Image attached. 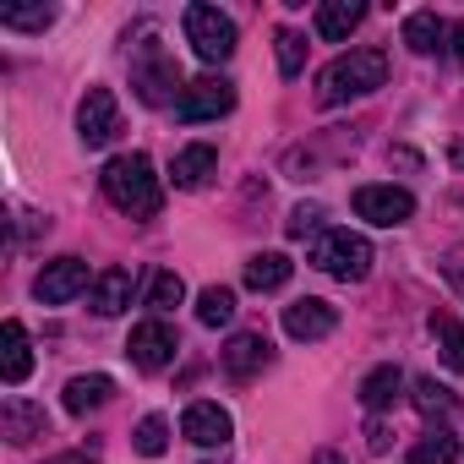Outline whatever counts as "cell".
<instances>
[{
	"mask_svg": "<svg viewBox=\"0 0 464 464\" xmlns=\"http://www.w3.org/2000/svg\"><path fill=\"white\" fill-rule=\"evenodd\" d=\"M99 180H104V197H110L126 218H153V213L164 208V186H159L148 153H115Z\"/></svg>",
	"mask_w": 464,
	"mask_h": 464,
	"instance_id": "obj_1",
	"label": "cell"
},
{
	"mask_svg": "<svg viewBox=\"0 0 464 464\" xmlns=\"http://www.w3.org/2000/svg\"><path fill=\"white\" fill-rule=\"evenodd\" d=\"M382 82H388V55L372 50V44H361V50L339 55V61L317 77V104H323V110H339V104H350V99L377 93Z\"/></svg>",
	"mask_w": 464,
	"mask_h": 464,
	"instance_id": "obj_2",
	"label": "cell"
},
{
	"mask_svg": "<svg viewBox=\"0 0 464 464\" xmlns=\"http://www.w3.org/2000/svg\"><path fill=\"white\" fill-rule=\"evenodd\" d=\"M306 263L328 279H344V285H361L372 274V241L355 236V229H323L306 246Z\"/></svg>",
	"mask_w": 464,
	"mask_h": 464,
	"instance_id": "obj_3",
	"label": "cell"
},
{
	"mask_svg": "<svg viewBox=\"0 0 464 464\" xmlns=\"http://www.w3.org/2000/svg\"><path fill=\"white\" fill-rule=\"evenodd\" d=\"M131 88H137V99L153 104V110H159V104H180V93H186L175 55H169L153 34L131 50Z\"/></svg>",
	"mask_w": 464,
	"mask_h": 464,
	"instance_id": "obj_4",
	"label": "cell"
},
{
	"mask_svg": "<svg viewBox=\"0 0 464 464\" xmlns=\"http://www.w3.org/2000/svg\"><path fill=\"white\" fill-rule=\"evenodd\" d=\"M186 44L197 50V61L208 66H224L229 55H236V23H229V12L218 6H186Z\"/></svg>",
	"mask_w": 464,
	"mask_h": 464,
	"instance_id": "obj_5",
	"label": "cell"
},
{
	"mask_svg": "<svg viewBox=\"0 0 464 464\" xmlns=\"http://www.w3.org/2000/svg\"><path fill=\"white\" fill-rule=\"evenodd\" d=\"M229 110H236V82H224V77H197V82H186V93H180V104H175V115H180L186 126L218 121V115H229Z\"/></svg>",
	"mask_w": 464,
	"mask_h": 464,
	"instance_id": "obj_6",
	"label": "cell"
},
{
	"mask_svg": "<svg viewBox=\"0 0 464 464\" xmlns=\"http://www.w3.org/2000/svg\"><path fill=\"white\" fill-rule=\"evenodd\" d=\"M115 131H121V104H115V93H110V88H88L82 104H77V137H82V148H110Z\"/></svg>",
	"mask_w": 464,
	"mask_h": 464,
	"instance_id": "obj_7",
	"label": "cell"
},
{
	"mask_svg": "<svg viewBox=\"0 0 464 464\" xmlns=\"http://www.w3.org/2000/svg\"><path fill=\"white\" fill-rule=\"evenodd\" d=\"M175 350H180V339H175V328H169L164 317L137 323V328H131V339H126V355H131V366H137V372H164V366L175 361Z\"/></svg>",
	"mask_w": 464,
	"mask_h": 464,
	"instance_id": "obj_8",
	"label": "cell"
},
{
	"mask_svg": "<svg viewBox=\"0 0 464 464\" xmlns=\"http://www.w3.org/2000/svg\"><path fill=\"white\" fill-rule=\"evenodd\" d=\"M350 202H355V218H366V224H377V229H399V224L415 213V197H410L404 186H361Z\"/></svg>",
	"mask_w": 464,
	"mask_h": 464,
	"instance_id": "obj_9",
	"label": "cell"
},
{
	"mask_svg": "<svg viewBox=\"0 0 464 464\" xmlns=\"http://www.w3.org/2000/svg\"><path fill=\"white\" fill-rule=\"evenodd\" d=\"M88 290V263L82 257H55V263H44V274L34 279V295L44 301V306H66V301H77Z\"/></svg>",
	"mask_w": 464,
	"mask_h": 464,
	"instance_id": "obj_10",
	"label": "cell"
},
{
	"mask_svg": "<svg viewBox=\"0 0 464 464\" xmlns=\"http://www.w3.org/2000/svg\"><path fill=\"white\" fill-rule=\"evenodd\" d=\"M334 328H339V312L328 301H317V295H301V301L285 306V334L290 339H306L312 344V339H328Z\"/></svg>",
	"mask_w": 464,
	"mask_h": 464,
	"instance_id": "obj_11",
	"label": "cell"
},
{
	"mask_svg": "<svg viewBox=\"0 0 464 464\" xmlns=\"http://www.w3.org/2000/svg\"><path fill=\"white\" fill-rule=\"evenodd\" d=\"M180 431H186L197 448H224V442H229V431H236V420H229V410H218V404L197 399V404H186Z\"/></svg>",
	"mask_w": 464,
	"mask_h": 464,
	"instance_id": "obj_12",
	"label": "cell"
},
{
	"mask_svg": "<svg viewBox=\"0 0 464 464\" xmlns=\"http://www.w3.org/2000/svg\"><path fill=\"white\" fill-rule=\"evenodd\" d=\"M274 366V344L263 339V334H236L224 344V372L236 377V382H252L257 372H268Z\"/></svg>",
	"mask_w": 464,
	"mask_h": 464,
	"instance_id": "obj_13",
	"label": "cell"
},
{
	"mask_svg": "<svg viewBox=\"0 0 464 464\" xmlns=\"http://www.w3.org/2000/svg\"><path fill=\"white\" fill-rule=\"evenodd\" d=\"M0 431H6V442H34V437H50V415L44 404H28V399H6L0 404Z\"/></svg>",
	"mask_w": 464,
	"mask_h": 464,
	"instance_id": "obj_14",
	"label": "cell"
},
{
	"mask_svg": "<svg viewBox=\"0 0 464 464\" xmlns=\"http://www.w3.org/2000/svg\"><path fill=\"white\" fill-rule=\"evenodd\" d=\"M28 372H34V344H28V328L12 317L0 328V377H6V388H17L28 382Z\"/></svg>",
	"mask_w": 464,
	"mask_h": 464,
	"instance_id": "obj_15",
	"label": "cell"
},
{
	"mask_svg": "<svg viewBox=\"0 0 464 464\" xmlns=\"http://www.w3.org/2000/svg\"><path fill=\"white\" fill-rule=\"evenodd\" d=\"M213 169H218V148H213V142H191V148H180V153H175L169 180H175L180 191H197V186H208V180H213Z\"/></svg>",
	"mask_w": 464,
	"mask_h": 464,
	"instance_id": "obj_16",
	"label": "cell"
},
{
	"mask_svg": "<svg viewBox=\"0 0 464 464\" xmlns=\"http://www.w3.org/2000/svg\"><path fill=\"white\" fill-rule=\"evenodd\" d=\"M404 399V372L388 361V366H372L366 377H361V404L372 410V415H382V410H393Z\"/></svg>",
	"mask_w": 464,
	"mask_h": 464,
	"instance_id": "obj_17",
	"label": "cell"
},
{
	"mask_svg": "<svg viewBox=\"0 0 464 464\" xmlns=\"http://www.w3.org/2000/svg\"><path fill=\"white\" fill-rule=\"evenodd\" d=\"M404 44H410L415 55H437V50L453 44V28H448L437 12H410V17H404Z\"/></svg>",
	"mask_w": 464,
	"mask_h": 464,
	"instance_id": "obj_18",
	"label": "cell"
},
{
	"mask_svg": "<svg viewBox=\"0 0 464 464\" xmlns=\"http://www.w3.org/2000/svg\"><path fill=\"white\" fill-rule=\"evenodd\" d=\"M88 306H93L99 317H121V312L131 306V268H104V274L93 279Z\"/></svg>",
	"mask_w": 464,
	"mask_h": 464,
	"instance_id": "obj_19",
	"label": "cell"
},
{
	"mask_svg": "<svg viewBox=\"0 0 464 464\" xmlns=\"http://www.w3.org/2000/svg\"><path fill=\"white\" fill-rule=\"evenodd\" d=\"M361 17H366L361 0H328V6H317V39L339 44V39H350L361 28Z\"/></svg>",
	"mask_w": 464,
	"mask_h": 464,
	"instance_id": "obj_20",
	"label": "cell"
},
{
	"mask_svg": "<svg viewBox=\"0 0 464 464\" xmlns=\"http://www.w3.org/2000/svg\"><path fill=\"white\" fill-rule=\"evenodd\" d=\"M290 274H295V263H290L285 252H257V257L246 263V290H257V295L285 290V285H290Z\"/></svg>",
	"mask_w": 464,
	"mask_h": 464,
	"instance_id": "obj_21",
	"label": "cell"
},
{
	"mask_svg": "<svg viewBox=\"0 0 464 464\" xmlns=\"http://www.w3.org/2000/svg\"><path fill=\"white\" fill-rule=\"evenodd\" d=\"M110 393H115V382H110L104 372H88V377H72V382H66V410H72V415H88V410H99V404H110Z\"/></svg>",
	"mask_w": 464,
	"mask_h": 464,
	"instance_id": "obj_22",
	"label": "cell"
},
{
	"mask_svg": "<svg viewBox=\"0 0 464 464\" xmlns=\"http://www.w3.org/2000/svg\"><path fill=\"white\" fill-rule=\"evenodd\" d=\"M410 404H415L426 420H448L459 399H453V388H442L437 377H415V382H410Z\"/></svg>",
	"mask_w": 464,
	"mask_h": 464,
	"instance_id": "obj_23",
	"label": "cell"
},
{
	"mask_svg": "<svg viewBox=\"0 0 464 464\" xmlns=\"http://www.w3.org/2000/svg\"><path fill=\"white\" fill-rule=\"evenodd\" d=\"M431 339H437L442 361L464 377V323H459V317H448V312H431Z\"/></svg>",
	"mask_w": 464,
	"mask_h": 464,
	"instance_id": "obj_24",
	"label": "cell"
},
{
	"mask_svg": "<svg viewBox=\"0 0 464 464\" xmlns=\"http://www.w3.org/2000/svg\"><path fill=\"white\" fill-rule=\"evenodd\" d=\"M410 464H459V437L453 431H426L415 448H410Z\"/></svg>",
	"mask_w": 464,
	"mask_h": 464,
	"instance_id": "obj_25",
	"label": "cell"
},
{
	"mask_svg": "<svg viewBox=\"0 0 464 464\" xmlns=\"http://www.w3.org/2000/svg\"><path fill=\"white\" fill-rule=\"evenodd\" d=\"M229 317H236V290L208 285V290L197 295V323H202V328H224Z\"/></svg>",
	"mask_w": 464,
	"mask_h": 464,
	"instance_id": "obj_26",
	"label": "cell"
},
{
	"mask_svg": "<svg viewBox=\"0 0 464 464\" xmlns=\"http://www.w3.org/2000/svg\"><path fill=\"white\" fill-rule=\"evenodd\" d=\"M180 301H186V285H180V274H175V268H159V274H153V285H148V306L164 317V312H175Z\"/></svg>",
	"mask_w": 464,
	"mask_h": 464,
	"instance_id": "obj_27",
	"label": "cell"
},
{
	"mask_svg": "<svg viewBox=\"0 0 464 464\" xmlns=\"http://www.w3.org/2000/svg\"><path fill=\"white\" fill-rule=\"evenodd\" d=\"M274 50H279V77H301L306 72V39L295 28H279L274 34Z\"/></svg>",
	"mask_w": 464,
	"mask_h": 464,
	"instance_id": "obj_28",
	"label": "cell"
},
{
	"mask_svg": "<svg viewBox=\"0 0 464 464\" xmlns=\"http://www.w3.org/2000/svg\"><path fill=\"white\" fill-rule=\"evenodd\" d=\"M131 442H137L142 459H159V453L169 448V420H164V415H142L137 431H131Z\"/></svg>",
	"mask_w": 464,
	"mask_h": 464,
	"instance_id": "obj_29",
	"label": "cell"
},
{
	"mask_svg": "<svg viewBox=\"0 0 464 464\" xmlns=\"http://www.w3.org/2000/svg\"><path fill=\"white\" fill-rule=\"evenodd\" d=\"M50 23H55L50 6H6L0 12V28H17V34H44Z\"/></svg>",
	"mask_w": 464,
	"mask_h": 464,
	"instance_id": "obj_30",
	"label": "cell"
},
{
	"mask_svg": "<svg viewBox=\"0 0 464 464\" xmlns=\"http://www.w3.org/2000/svg\"><path fill=\"white\" fill-rule=\"evenodd\" d=\"M323 218H328V213H323L317 202H301V208L290 213V224H285V229H290V236H323Z\"/></svg>",
	"mask_w": 464,
	"mask_h": 464,
	"instance_id": "obj_31",
	"label": "cell"
},
{
	"mask_svg": "<svg viewBox=\"0 0 464 464\" xmlns=\"http://www.w3.org/2000/svg\"><path fill=\"white\" fill-rule=\"evenodd\" d=\"M442 274H448V285H453V290L464 295V246H459V252H448V263H442Z\"/></svg>",
	"mask_w": 464,
	"mask_h": 464,
	"instance_id": "obj_32",
	"label": "cell"
},
{
	"mask_svg": "<svg viewBox=\"0 0 464 464\" xmlns=\"http://www.w3.org/2000/svg\"><path fill=\"white\" fill-rule=\"evenodd\" d=\"M448 50H453V61H459V66H464V17H459V23H453V44H448Z\"/></svg>",
	"mask_w": 464,
	"mask_h": 464,
	"instance_id": "obj_33",
	"label": "cell"
},
{
	"mask_svg": "<svg viewBox=\"0 0 464 464\" xmlns=\"http://www.w3.org/2000/svg\"><path fill=\"white\" fill-rule=\"evenodd\" d=\"M50 464H93V448H77V453H61V459H50Z\"/></svg>",
	"mask_w": 464,
	"mask_h": 464,
	"instance_id": "obj_34",
	"label": "cell"
},
{
	"mask_svg": "<svg viewBox=\"0 0 464 464\" xmlns=\"http://www.w3.org/2000/svg\"><path fill=\"white\" fill-rule=\"evenodd\" d=\"M317 464H344V459H339L334 448H317Z\"/></svg>",
	"mask_w": 464,
	"mask_h": 464,
	"instance_id": "obj_35",
	"label": "cell"
},
{
	"mask_svg": "<svg viewBox=\"0 0 464 464\" xmlns=\"http://www.w3.org/2000/svg\"><path fill=\"white\" fill-rule=\"evenodd\" d=\"M453 164H459V169H464V148H453Z\"/></svg>",
	"mask_w": 464,
	"mask_h": 464,
	"instance_id": "obj_36",
	"label": "cell"
}]
</instances>
